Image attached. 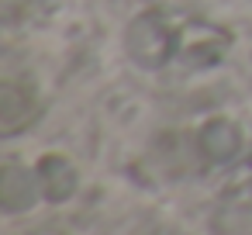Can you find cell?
I'll return each instance as SVG.
<instances>
[{"instance_id": "277c9868", "label": "cell", "mask_w": 252, "mask_h": 235, "mask_svg": "<svg viewBox=\"0 0 252 235\" xmlns=\"http://www.w3.org/2000/svg\"><path fill=\"white\" fill-rule=\"evenodd\" d=\"M42 194V183H38V169H25L18 163H7L0 169V207L18 214V211H28L35 207Z\"/></svg>"}, {"instance_id": "7a4b0ae2", "label": "cell", "mask_w": 252, "mask_h": 235, "mask_svg": "<svg viewBox=\"0 0 252 235\" xmlns=\"http://www.w3.org/2000/svg\"><path fill=\"white\" fill-rule=\"evenodd\" d=\"M228 45H231L228 32H221V28L207 25V21H193V25H187V28L180 32V56H183L193 69L214 66V63L228 52Z\"/></svg>"}, {"instance_id": "5b68a950", "label": "cell", "mask_w": 252, "mask_h": 235, "mask_svg": "<svg viewBox=\"0 0 252 235\" xmlns=\"http://www.w3.org/2000/svg\"><path fill=\"white\" fill-rule=\"evenodd\" d=\"M38 183H42V197L52 204H63L76 194L80 187V173L66 156H42L38 159Z\"/></svg>"}, {"instance_id": "6da1fadb", "label": "cell", "mask_w": 252, "mask_h": 235, "mask_svg": "<svg viewBox=\"0 0 252 235\" xmlns=\"http://www.w3.org/2000/svg\"><path fill=\"white\" fill-rule=\"evenodd\" d=\"M125 52L142 69H159L180 52V35L169 28V21L156 11L138 14L125 32Z\"/></svg>"}, {"instance_id": "3957f363", "label": "cell", "mask_w": 252, "mask_h": 235, "mask_svg": "<svg viewBox=\"0 0 252 235\" xmlns=\"http://www.w3.org/2000/svg\"><path fill=\"white\" fill-rule=\"evenodd\" d=\"M197 149H200L204 159L224 166V163H231V159L238 156V149H242V132H238V125H235L231 118H207V121L200 125V132H197Z\"/></svg>"}, {"instance_id": "8992f818", "label": "cell", "mask_w": 252, "mask_h": 235, "mask_svg": "<svg viewBox=\"0 0 252 235\" xmlns=\"http://www.w3.org/2000/svg\"><path fill=\"white\" fill-rule=\"evenodd\" d=\"M32 114V104H28V94H21L14 83H4L0 87V128H4V135H14L18 128H25Z\"/></svg>"}]
</instances>
